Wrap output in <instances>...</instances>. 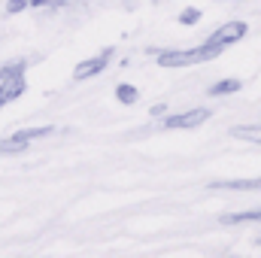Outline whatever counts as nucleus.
Returning a JSON list of instances; mask_svg holds the SVG:
<instances>
[{
	"mask_svg": "<svg viewBox=\"0 0 261 258\" xmlns=\"http://www.w3.org/2000/svg\"><path fill=\"white\" fill-rule=\"evenodd\" d=\"M222 49L213 46V43H203L195 49H164L158 52V64L161 67H192V64H206L213 58H219Z\"/></svg>",
	"mask_w": 261,
	"mask_h": 258,
	"instance_id": "nucleus-1",
	"label": "nucleus"
},
{
	"mask_svg": "<svg viewBox=\"0 0 261 258\" xmlns=\"http://www.w3.org/2000/svg\"><path fill=\"white\" fill-rule=\"evenodd\" d=\"M246 21H225L222 28H216L213 34H210V40L206 43H213V46H219V49H228V46H234V43H240L243 37H246Z\"/></svg>",
	"mask_w": 261,
	"mask_h": 258,
	"instance_id": "nucleus-2",
	"label": "nucleus"
},
{
	"mask_svg": "<svg viewBox=\"0 0 261 258\" xmlns=\"http://www.w3.org/2000/svg\"><path fill=\"white\" fill-rule=\"evenodd\" d=\"M210 116H213V113H210V110H206V107H195V110H189V113H176V116H167V119H164V128H200V125H203V122H210Z\"/></svg>",
	"mask_w": 261,
	"mask_h": 258,
	"instance_id": "nucleus-3",
	"label": "nucleus"
},
{
	"mask_svg": "<svg viewBox=\"0 0 261 258\" xmlns=\"http://www.w3.org/2000/svg\"><path fill=\"white\" fill-rule=\"evenodd\" d=\"M24 91H28V79H24V73H15V76L0 79V110L9 107V104H15Z\"/></svg>",
	"mask_w": 261,
	"mask_h": 258,
	"instance_id": "nucleus-4",
	"label": "nucleus"
},
{
	"mask_svg": "<svg viewBox=\"0 0 261 258\" xmlns=\"http://www.w3.org/2000/svg\"><path fill=\"white\" fill-rule=\"evenodd\" d=\"M110 58H113V49H103L97 58H88V61H82V64H76L73 70V79H91V76H97V73H103L107 64H110Z\"/></svg>",
	"mask_w": 261,
	"mask_h": 258,
	"instance_id": "nucleus-5",
	"label": "nucleus"
},
{
	"mask_svg": "<svg viewBox=\"0 0 261 258\" xmlns=\"http://www.w3.org/2000/svg\"><path fill=\"white\" fill-rule=\"evenodd\" d=\"M210 189H225V192H258L261 176H252V179H216V183H210Z\"/></svg>",
	"mask_w": 261,
	"mask_h": 258,
	"instance_id": "nucleus-6",
	"label": "nucleus"
},
{
	"mask_svg": "<svg viewBox=\"0 0 261 258\" xmlns=\"http://www.w3.org/2000/svg\"><path fill=\"white\" fill-rule=\"evenodd\" d=\"M52 134H55V128H52V125H40V128H21V131H15L12 137H15V140H21V143H34V140L52 137Z\"/></svg>",
	"mask_w": 261,
	"mask_h": 258,
	"instance_id": "nucleus-7",
	"label": "nucleus"
},
{
	"mask_svg": "<svg viewBox=\"0 0 261 258\" xmlns=\"http://www.w3.org/2000/svg\"><path fill=\"white\" fill-rule=\"evenodd\" d=\"M231 137L237 140H246V143H258L261 146V125H234Z\"/></svg>",
	"mask_w": 261,
	"mask_h": 258,
	"instance_id": "nucleus-8",
	"label": "nucleus"
},
{
	"mask_svg": "<svg viewBox=\"0 0 261 258\" xmlns=\"http://www.w3.org/2000/svg\"><path fill=\"white\" fill-rule=\"evenodd\" d=\"M225 225H261V210H246V213H234V216H222Z\"/></svg>",
	"mask_w": 261,
	"mask_h": 258,
	"instance_id": "nucleus-9",
	"label": "nucleus"
},
{
	"mask_svg": "<svg viewBox=\"0 0 261 258\" xmlns=\"http://www.w3.org/2000/svg\"><path fill=\"white\" fill-rule=\"evenodd\" d=\"M240 88H243L240 79H219V82L210 88V97H225V94H234V91H240Z\"/></svg>",
	"mask_w": 261,
	"mask_h": 258,
	"instance_id": "nucleus-10",
	"label": "nucleus"
},
{
	"mask_svg": "<svg viewBox=\"0 0 261 258\" xmlns=\"http://www.w3.org/2000/svg\"><path fill=\"white\" fill-rule=\"evenodd\" d=\"M116 100H119V104H125V107H134V104L140 100V91H137V85L122 82V85L116 88Z\"/></svg>",
	"mask_w": 261,
	"mask_h": 258,
	"instance_id": "nucleus-11",
	"label": "nucleus"
},
{
	"mask_svg": "<svg viewBox=\"0 0 261 258\" xmlns=\"http://www.w3.org/2000/svg\"><path fill=\"white\" fill-rule=\"evenodd\" d=\"M24 149H28V143H21V140H15V137L0 140V155H21Z\"/></svg>",
	"mask_w": 261,
	"mask_h": 258,
	"instance_id": "nucleus-12",
	"label": "nucleus"
},
{
	"mask_svg": "<svg viewBox=\"0 0 261 258\" xmlns=\"http://www.w3.org/2000/svg\"><path fill=\"white\" fill-rule=\"evenodd\" d=\"M24 70H28V61H3L0 64V79L15 76V73H24Z\"/></svg>",
	"mask_w": 261,
	"mask_h": 258,
	"instance_id": "nucleus-13",
	"label": "nucleus"
},
{
	"mask_svg": "<svg viewBox=\"0 0 261 258\" xmlns=\"http://www.w3.org/2000/svg\"><path fill=\"white\" fill-rule=\"evenodd\" d=\"M197 21H200V9L197 6H186L179 12V24H197Z\"/></svg>",
	"mask_w": 261,
	"mask_h": 258,
	"instance_id": "nucleus-14",
	"label": "nucleus"
},
{
	"mask_svg": "<svg viewBox=\"0 0 261 258\" xmlns=\"http://www.w3.org/2000/svg\"><path fill=\"white\" fill-rule=\"evenodd\" d=\"M24 9H28V0H6V15L24 12Z\"/></svg>",
	"mask_w": 261,
	"mask_h": 258,
	"instance_id": "nucleus-15",
	"label": "nucleus"
},
{
	"mask_svg": "<svg viewBox=\"0 0 261 258\" xmlns=\"http://www.w3.org/2000/svg\"><path fill=\"white\" fill-rule=\"evenodd\" d=\"M28 6H64V0H28Z\"/></svg>",
	"mask_w": 261,
	"mask_h": 258,
	"instance_id": "nucleus-16",
	"label": "nucleus"
},
{
	"mask_svg": "<svg viewBox=\"0 0 261 258\" xmlns=\"http://www.w3.org/2000/svg\"><path fill=\"white\" fill-rule=\"evenodd\" d=\"M161 113H167V107H164V104H155V107H152V116H161Z\"/></svg>",
	"mask_w": 261,
	"mask_h": 258,
	"instance_id": "nucleus-17",
	"label": "nucleus"
}]
</instances>
